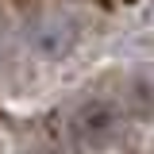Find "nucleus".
<instances>
[{
	"mask_svg": "<svg viewBox=\"0 0 154 154\" xmlns=\"http://www.w3.org/2000/svg\"><path fill=\"white\" fill-rule=\"evenodd\" d=\"M23 42H27L38 58L62 62V58H69L77 50V42H81V23H77L69 12H38V16L27 23Z\"/></svg>",
	"mask_w": 154,
	"mask_h": 154,
	"instance_id": "nucleus-2",
	"label": "nucleus"
},
{
	"mask_svg": "<svg viewBox=\"0 0 154 154\" xmlns=\"http://www.w3.org/2000/svg\"><path fill=\"white\" fill-rule=\"evenodd\" d=\"M8 62H12V42L0 35V69H8Z\"/></svg>",
	"mask_w": 154,
	"mask_h": 154,
	"instance_id": "nucleus-3",
	"label": "nucleus"
},
{
	"mask_svg": "<svg viewBox=\"0 0 154 154\" xmlns=\"http://www.w3.org/2000/svg\"><path fill=\"white\" fill-rule=\"evenodd\" d=\"M119 104L108 96H85L62 112V135L77 143V146H104L116 131H119Z\"/></svg>",
	"mask_w": 154,
	"mask_h": 154,
	"instance_id": "nucleus-1",
	"label": "nucleus"
}]
</instances>
